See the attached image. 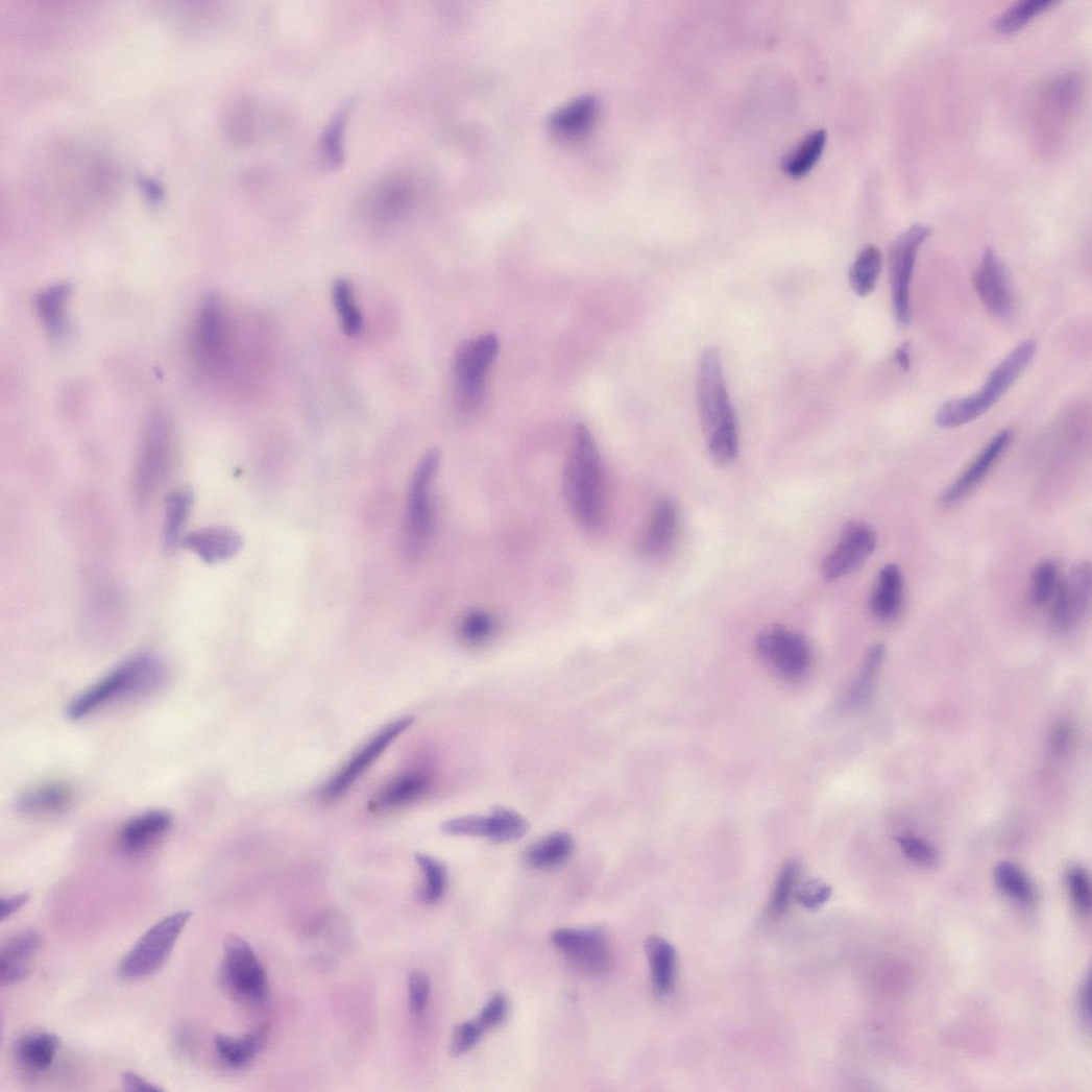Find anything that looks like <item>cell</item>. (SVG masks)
Segmentation results:
<instances>
[{"mask_svg":"<svg viewBox=\"0 0 1092 1092\" xmlns=\"http://www.w3.org/2000/svg\"><path fill=\"white\" fill-rule=\"evenodd\" d=\"M798 877L799 866L795 862H788L784 865L777 878L771 899V915L779 917L785 914L790 906L792 896L796 892Z\"/></svg>","mask_w":1092,"mask_h":1092,"instance_id":"obj_42","label":"cell"},{"mask_svg":"<svg viewBox=\"0 0 1092 1092\" xmlns=\"http://www.w3.org/2000/svg\"><path fill=\"white\" fill-rule=\"evenodd\" d=\"M412 718H404L379 731L350 761L334 777L322 791L325 801H335L343 796L357 779L401 736L412 724Z\"/></svg>","mask_w":1092,"mask_h":1092,"instance_id":"obj_14","label":"cell"},{"mask_svg":"<svg viewBox=\"0 0 1092 1092\" xmlns=\"http://www.w3.org/2000/svg\"><path fill=\"white\" fill-rule=\"evenodd\" d=\"M529 823L518 814L495 806L486 817V838L498 843L517 841L529 831Z\"/></svg>","mask_w":1092,"mask_h":1092,"instance_id":"obj_36","label":"cell"},{"mask_svg":"<svg viewBox=\"0 0 1092 1092\" xmlns=\"http://www.w3.org/2000/svg\"><path fill=\"white\" fill-rule=\"evenodd\" d=\"M1079 1013L1083 1022L1090 1026V978L1089 976L1083 982L1079 992Z\"/></svg>","mask_w":1092,"mask_h":1092,"instance_id":"obj_53","label":"cell"},{"mask_svg":"<svg viewBox=\"0 0 1092 1092\" xmlns=\"http://www.w3.org/2000/svg\"><path fill=\"white\" fill-rule=\"evenodd\" d=\"M755 650L778 677L787 681L804 678L812 666L814 651L809 641L782 626H772L759 633Z\"/></svg>","mask_w":1092,"mask_h":1092,"instance_id":"obj_10","label":"cell"},{"mask_svg":"<svg viewBox=\"0 0 1092 1092\" xmlns=\"http://www.w3.org/2000/svg\"><path fill=\"white\" fill-rule=\"evenodd\" d=\"M831 895V887L821 879H808L796 888L799 904L808 911H818L823 907Z\"/></svg>","mask_w":1092,"mask_h":1092,"instance_id":"obj_44","label":"cell"},{"mask_svg":"<svg viewBox=\"0 0 1092 1092\" xmlns=\"http://www.w3.org/2000/svg\"><path fill=\"white\" fill-rule=\"evenodd\" d=\"M904 578L900 568L893 563L885 564L878 575L876 586L871 598L870 608L880 622H892L903 607Z\"/></svg>","mask_w":1092,"mask_h":1092,"instance_id":"obj_24","label":"cell"},{"mask_svg":"<svg viewBox=\"0 0 1092 1092\" xmlns=\"http://www.w3.org/2000/svg\"><path fill=\"white\" fill-rule=\"evenodd\" d=\"M996 887L1021 905H1033L1037 900V890L1030 878L1016 865L1002 863L994 871Z\"/></svg>","mask_w":1092,"mask_h":1092,"instance_id":"obj_33","label":"cell"},{"mask_svg":"<svg viewBox=\"0 0 1092 1092\" xmlns=\"http://www.w3.org/2000/svg\"><path fill=\"white\" fill-rule=\"evenodd\" d=\"M1060 585L1059 567L1053 561L1039 563L1033 573L1029 598L1037 607L1048 605L1054 598Z\"/></svg>","mask_w":1092,"mask_h":1092,"instance_id":"obj_40","label":"cell"},{"mask_svg":"<svg viewBox=\"0 0 1092 1092\" xmlns=\"http://www.w3.org/2000/svg\"><path fill=\"white\" fill-rule=\"evenodd\" d=\"M196 347L205 367L213 369L222 364L227 347V319L222 302L215 295L207 298L200 311Z\"/></svg>","mask_w":1092,"mask_h":1092,"instance_id":"obj_17","label":"cell"},{"mask_svg":"<svg viewBox=\"0 0 1092 1092\" xmlns=\"http://www.w3.org/2000/svg\"><path fill=\"white\" fill-rule=\"evenodd\" d=\"M593 114L592 103L581 101L561 112L555 119L557 129L564 132L579 131L584 128Z\"/></svg>","mask_w":1092,"mask_h":1092,"instance_id":"obj_47","label":"cell"},{"mask_svg":"<svg viewBox=\"0 0 1092 1092\" xmlns=\"http://www.w3.org/2000/svg\"><path fill=\"white\" fill-rule=\"evenodd\" d=\"M500 349L495 335L464 342L454 359V380L459 405L465 410L479 408L485 397L487 377Z\"/></svg>","mask_w":1092,"mask_h":1092,"instance_id":"obj_7","label":"cell"},{"mask_svg":"<svg viewBox=\"0 0 1092 1092\" xmlns=\"http://www.w3.org/2000/svg\"><path fill=\"white\" fill-rule=\"evenodd\" d=\"M895 362L898 367L903 371H909L912 368L911 358V346L908 343L900 345L895 351Z\"/></svg>","mask_w":1092,"mask_h":1092,"instance_id":"obj_54","label":"cell"},{"mask_svg":"<svg viewBox=\"0 0 1092 1092\" xmlns=\"http://www.w3.org/2000/svg\"><path fill=\"white\" fill-rule=\"evenodd\" d=\"M827 141L824 128L806 135L800 144L783 160V170L794 177L808 173L821 157Z\"/></svg>","mask_w":1092,"mask_h":1092,"instance_id":"obj_32","label":"cell"},{"mask_svg":"<svg viewBox=\"0 0 1092 1092\" xmlns=\"http://www.w3.org/2000/svg\"><path fill=\"white\" fill-rule=\"evenodd\" d=\"M976 293L987 311L1006 319L1014 310V297L1005 266L998 256L987 249L974 273Z\"/></svg>","mask_w":1092,"mask_h":1092,"instance_id":"obj_16","label":"cell"},{"mask_svg":"<svg viewBox=\"0 0 1092 1092\" xmlns=\"http://www.w3.org/2000/svg\"><path fill=\"white\" fill-rule=\"evenodd\" d=\"M931 228L922 223L901 232L889 250L892 306L896 321L906 326L912 321L911 287L917 257Z\"/></svg>","mask_w":1092,"mask_h":1092,"instance_id":"obj_9","label":"cell"},{"mask_svg":"<svg viewBox=\"0 0 1092 1092\" xmlns=\"http://www.w3.org/2000/svg\"><path fill=\"white\" fill-rule=\"evenodd\" d=\"M1051 622L1062 633L1074 630L1085 618L1091 605V565L1089 561L1075 564L1067 580L1060 582L1053 598Z\"/></svg>","mask_w":1092,"mask_h":1092,"instance_id":"obj_13","label":"cell"},{"mask_svg":"<svg viewBox=\"0 0 1092 1092\" xmlns=\"http://www.w3.org/2000/svg\"><path fill=\"white\" fill-rule=\"evenodd\" d=\"M649 961L653 989L656 995L663 998L674 989L677 974L678 956L674 945L659 936H650L645 943Z\"/></svg>","mask_w":1092,"mask_h":1092,"instance_id":"obj_26","label":"cell"},{"mask_svg":"<svg viewBox=\"0 0 1092 1092\" xmlns=\"http://www.w3.org/2000/svg\"><path fill=\"white\" fill-rule=\"evenodd\" d=\"M430 996V977L421 970H413L409 975V1001L412 1012L421 1013L429 1004Z\"/></svg>","mask_w":1092,"mask_h":1092,"instance_id":"obj_48","label":"cell"},{"mask_svg":"<svg viewBox=\"0 0 1092 1092\" xmlns=\"http://www.w3.org/2000/svg\"><path fill=\"white\" fill-rule=\"evenodd\" d=\"M332 299H334L345 334L349 337L360 335L363 329V316L353 285L345 278L337 280L332 288Z\"/></svg>","mask_w":1092,"mask_h":1092,"instance_id":"obj_35","label":"cell"},{"mask_svg":"<svg viewBox=\"0 0 1092 1092\" xmlns=\"http://www.w3.org/2000/svg\"><path fill=\"white\" fill-rule=\"evenodd\" d=\"M441 463L439 452L427 454L410 483L406 516L405 549L411 558L418 557L429 544L435 524L433 489Z\"/></svg>","mask_w":1092,"mask_h":1092,"instance_id":"obj_5","label":"cell"},{"mask_svg":"<svg viewBox=\"0 0 1092 1092\" xmlns=\"http://www.w3.org/2000/svg\"><path fill=\"white\" fill-rule=\"evenodd\" d=\"M597 442L584 423H578L563 470V492L578 524L587 532L601 529L605 508V475Z\"/></svg>","mask_w":1092,"mask_h":1092,"instance_id":"obj_2","label":"cell"},{"mask_svg":"<svg viewBox=\"0 0 1092 1092\" xmlns=\"http://www.w3.org/2000/svg\"><path fill=\"white\" fill-rule=\"evenodd\" d=\"M181 544L213 564L235 557L242 551L244 541L240 533L229 528L214 527L186 535Z\"/></svg>","mask_w":1092,"mask_h":1092,"instance_id":"obj_21","label":"cell"},{"mask_svg":"<svg viewBox=\"0 0 1092 1092\" xmlns=\"http://www.w3.org/2000/svg\"><path fill=\"white\" fill-rule=\"evenodd\" d=\"M1013 440L1012 431L996 435L961 475V477L941 495V504L951 506L961 502L987 477L990 469L1004 454Z\"/></svg>","mask_w":1092,"mask_h":1092,"instance_id":"obj_18","label":"cell"},{"mask_svg":"<svg viewBox=\"0 0 1092 1092\" xmlns=\"http://www.w3.org/2000/svg\"><path fill=\"white\" fill-rule=\"evenodd\" d=\"M122 1082L125 1089L129 1091H163V1088L131 1071L122 1074Z\"/></svg>","mask_w":1092,"mask_h":1092,"instance_id":"obj_52","label":"cell"},{"mask_svg":"<svg viewBox=\"0 0 1092 1092\" xmlns=\"http://www.w3.org/2000/svg\"><path fill=\"white\" fill-rule=\"evenodd\" d=\"M1067 882L1072 903L1083 916L1091 912V883L1088 872L1081 867H1073L1067 874Z\"/></svg>","mask_w":1092,"mask_h":1092,"instance_id":"obj_43","label":"cell"},{"mask_svg":"<svg viewBox=\"0 0 1092 1092\" xmlns=\"http://www.w3.org/2000/svg\"><path fill=\"white\" fill-rule=\"evenodd\" d=\"M43 944L42 936L32 929L8 938L0 949V984L3 987L24 980L30 972V963Z\"/></svg>","mask_w":1092,"mask_h":1092,"instance_id":"obj_19","label":"cell"},{"mask_svg":"<svg viewBox=\"0 0 1092 1092\" xmlns=\"http://www.w3.org/2000/svg\"><path fill=\"white\" fill-rule=\"evenodd\" d=\"M172 817L162 810L149 811L127 822L118 838L119 846L127 854L145 852L171 828Z\"/></svg>","mask_w":1092,"mask_h":1092,"instance_id":"obj_22","label":"cell"},{"mask_svg":"<svg viewBox=\"0 0 1092 1092\" xmlns=\"http://www.w3.org/2000/svg\"><path fill=\"white\" fill-rule=\"evenodd\" d=\"M173 442L165 415L152 416L142 440L138 457L135 489L140 502H147L167 478L172 461Z\"/></svg>","mask_w":1092,"mask_h":1092,"instance_id":"obj_11","label":"cell"},{"mask_svg":"<svg viewBox=\"0 0 1092 1092\" xmlns=\"http://www.w3.org/2000/svg\"><path fill=\"white\" fill-rule=\"evenodd\" d=\"M552 942L586 971L603 972L610 965L607 936L600 927L557 929L552 933Z\"/></svg>","mask_w":1092,"mask_h":1092,"instance_id":"obj_15","label":"cell"},{"mask_svg":"<svg viewBox=\"0 0 1092 1092\" xmlns=\"http://www.w3.org/2000/svg\"><path fill=\"white\" fill-rule=\"evenodd\" d=\"M1036 349L1037 345L1032 340L1017 346L993 369L978 392L945 403L936 414L937 424L944 430L957 429L985 414L1017 382L1033 360Z\"/></svg>","mask_w":1092,"mask_h":1092,"instance_id":"obj_4","label":"cell"},{"mask_svg":"<svg viewBox=\"0 0 1092 1092\" xmlns=\"http://www.w3.org/2000/svg\"><path fill=\"white\" fill-rule=\"evenodd\" d=\"M1057 3V0H1019L995 19L994 27L1002 33L1017 31L1034 17L1048 10Z\"/></svg>","mask_w":1092,"mask_h":1092,"instance_id":"obj_37","label":"cell"},{"mask_svg":"<svg viewBox=\"0 0 1092 1092\" xmlns=\"http://www.w3.org/2000/svg\"><path fill=\"white\" fill-rule=\"evenodd\" d=\"M268 1028L259 1026L240 1038L218 1035L215 1039L220 1059L232 1068L247 1065L264 1047Z\"/></svg>","mask_w":1092,"mask_h":1092,"instance_id":"obj_27","label":"cell"},{"mask_svg":"<svg viewBox=\"0 0 1092 1092\" xmlns=\"http://www.w3.org/2000/svg\"><path fill=\"white\" fill-rule=\"evenodd\" d=\"M575 849L572 835L555 832L537 842L526 853V863L537 870H549L563 865Z\"/></svg>","mask_w":1092,"mask_h":1092,"instance_id":"obj_29","label":"cell"},{"mask_svg":"<svg viewBox=\"0 0 1092 1092\" xmlns=\"http://www.w3.org/2000/svg\"><path fill=\"white\" fill-rule=\"evenodd\" d=\"M59 1039L52 1033L33 1032L22 1036L14 1053L18 1065L32 1073L49 1070L58 1053Z\"/></svg>","mask_w":1092,"mask_h":1092,"instance_id":"obj_25","label":"cell"},{"mask_svg":"<svg viewBox=\"0 0 1092 1092\" xmlns=\"http://www.w3.org/2000/svg\"><path fill=\"white\" fill-rule=\"evenodd\" d=\"M884 655L885 649L882 645H876L870 649L864 660L859 676L848 696L849 705H862L870 697L881 670Z\"/></svg>","mask_w":1092,"mask_h":1092,"instance_id":"obj_38","label":"cell"},{"mask_svg":"<svg viewBox=\"0 0 1092 1092\" xmlns=\"http://www.w3.org/2000/svg\"><path fill=\"white\" fill-rule=\"evenodd\" d=\"M73 797V791L65 783H44L20 796L17 808L25 817L54 816L67 810Z\"/></svg>","mask_w":1092,"mask_h":1092,"instance_id":"obj_23","label":"cell"},{"mask_svg":"<svg viewBox=\"0 0 1092 1092\" xmlns=\"http://www.w3.org/2000/svg\"><path fill=\"white\" fill-rule=\"evenodd\" d=\"M442 831L451 835L486 838V817L468 816L454 819L442 825Z\"/></svg>","mask_w":1092,"mask_h":1092,"instance_id":"obj_49","label":"cell"},{"mask_svg":"<svg viewBox=\"0 0 1092 1092\" xmlns=\"http://www.w3.org/2000/svg\"><path fill=\"white\" fill-rule=\"evenodd\" d=\"M485 1032L478 1020L466 1021L456 1026L452 1038V1055L458 1058L472 1049Z\"/></svg>","mask_w":1092,"mask_h":1092,"instance_id":"obj_45","label":"cell"},{"mask_svg":"<svg viewBox=\"0 0 1092 1092\" xmlns=\"http://www.w3.org/2000/svg\"><path fill=\"white\" fill-rule=\"evenodd\" d=\"M877 545L875 532L860 521H850L843 529L835 549L822 563V576L826 582L847 577L869 559Z\"/></svg>","mask_w":1092,"mask_h":1092,"instance_id":"obj_12","label":"cell"},{"mask_svg":"<svg viewBox=\"0 0 1092 1092\" xmlns=\"http://www.w3.org/2000/svg\"><path fill=\"white\" fill-rule=\"evenodd\" d=\"M679 529V509L671 498H663L655 505L647 529L640 540L644 555L657 558L673 547Z\"/></svg>","mask_w":1092,"mask_h":1092,"instance_id":"obj_20","label":"cell"},{"mask_svg":"<svg viewBox=\"0 0 1092 1092\" xmlns=\"http://www.w3.org/2000/svg\"><path fill=\"white\" fill-rule=\"evenodd\" d=\"M70 292L69 285L56 284L42 291L37 297L35 307L40 320L47 334L54 339L65 335Z\"/></svg>","mask_w":1092,"mask_h":1092,"instance_id":"obj_28","label":"cell"},{"mask_svg":"<svg viewBox=\"0 0 1092 1092\" xmlns=\"http://www.w3.org/2000/svg\"><path fill=\"white\" fill-rule=\"evenodd\" d=\"M509 1013V1001L504 993H496L477 1019L485 1030L502 1024Z\"/></svg>","mask_w":1092,"mask_h":1092,"instance_id":"obj_50","label":"cell"},{"mask_svg":"<svg viewBox=\"0 0 1092 1092\" xmlns=\"http://www.w3.org/2000/svg\"><path fill=\"white\" fill-rule=\"evenodd\" d=\"M29 899L30 894L28 892L16 894L10 897H3L2 903H0V905H2V909H0V917L2 918L0 919H2V921H5L8 918L13 917L17 912H19L28 903Z\"/></svg>","mask_w":1092,"mask_h":1092,"instance_id":"obj_51","label":"cell"},{"mask_svg":"<svg viewBox=\"0 0 1092 1092\" xmlns=\"http://www.w3.org/2000/svg\"><path fill=\"white\" fill-rule=\"evenodd\" d=\"M193 494L186 490L172 492L166 502L164 527V544L168 552H173L184 537L183 532L193 507Z\"/></svg>","mask_w":1092,"mask_h":1092,"instance_id":"obj_31","label":"cell"},{"mask_svg":"<svg viewBox=\"0 0 1092 1092\" xmlns=\"http://www.w3.org/2000/svg\"><path fill=\"white\" fill-rule=\"evenodd\" d=\"M166 677L163 662L150 654H140L79 695L68 709L69 718L81 720L93 711L122 697L151 691Z\"/></svg>","mask_w":1092,"mask_h":1092,"instance_id":"obj_3","label":"cell"},{"mask_svg":"<svg viewBox=\"0 0 1092 1092\" xmlns=\"http://www.w3.org/2000/svg\"><path fill=\"white\" fill-rule=\"evenodd\" d=\"M415 858L424 876L420 898L427 904H435L442 898L446 890V867L430 854L417 853Z\"/></svg>","mask_w":1092,"mask_h":1092,"instance_id":"obj_39","label":"cell"},{"mask_svg":"<svg viewBox=\"0 0 1092 1092\" xmlns=\"http://www.w3.org/2000/svg\"><path fill=\"white\" fill-rule=\"evenodd\" d=\"M901 851L915 864L922 867H932L939 860L937 850L927 842L916 836H900L897 839Z\"/></svg>","mask_w":1092,"mask_h":1092,"instance_id":"obj_46","label":"cell"},{"mask_svg":"<svg viewBox=\"0 0 1092 1092\" xmlns=\"http://www.w3.org/2000/svg\"><path fill=\"white\" fill-rule=\"evenodd\" d=\"M427 788L426 778L417 773H409L392 781L371 802V808L388 811L399 808L422 795Z\"/></svg>","mask_w":1092,"mask_h":1092,"instance_id":"obj_30","label":"cell"},{"mask_svg":"<svg viewBox=\"0 0 1092 1092\" xmlns=\"http://www.w3.org/2000/svg\"><path fill=\"white\" fill-rule=\"evenodd\" d=\"M192 916L189 911L178 912L151 927L121 961L119 975L126 980H139L159 972Z\"/></svg>","mask_w":1092,"mask_h":1092,"instance_id":"obj_6","label":"cell"},{"mask_svg":"<svg viewBox=\"0 0 1092 1092\" xmlns=\"http://www.w3.org/2000/svg\"><path fill=\"white\" fill-rule=\"evenodd\" d=\"M496 630L492 614L484 610H471L463 618L460 633L465 642L471 646L486 644Z\"/></svg>","mask_w":1092,"mask_h":1092,"instance_id":"obj_41","label":"cell"},{"mask_svg":"<svg viewBox=\"0 0 1092 1092\" xmlns=\"http://www.w3.org/2000/svg\"><path fill=\"white\" fill-rule=\"evenodd\" d=\"M882 266V254L875 246L866 247L853 262L849 272L852 291L860 297L869 296L876 288Z\"/></svg>","mask_w":1092,"mask_h":1092,"instance_id":"obj_34","label":"cell"},{"mask_svg":"<svg viewBox=\"0 0 1092 1092\" xmlns=\"http://www.w3.org/2000/svg\"><path fill=\"white\" fill-rule=\"evenodd\" d=\"M219 979L236 998L253 1004H262L267 999L264 968L252 947L239 936L229 935L225 939Z\"/></svg>","mask_w":1092,"mask_h":1092,"instance_id":"obj_8","label":"cell"},{"mask_svg":"<svg viewBox=\"0 0 1092 1092\" xmlns=\"http://www.w3.org/2000/svg\"><path fill=\"white\" fill-rule=\"evenodd\" d=\"M697 398L710 457L722 465L732 463L739 447L737 419L726 387L721 354L714 347L705 349L701 356Z\"/></svg>","mask_w":1092,"mask_h":1092,"instance_id":"obj_1","label":"cell"}]
</instances>
